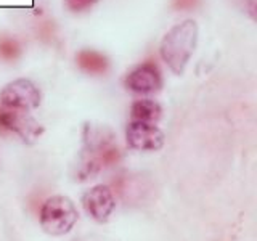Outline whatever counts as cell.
<instances>
[{
  "instance_id": "cell-3",
  "label": "cell",
  "mask_w": 257,
  "mask_h": 241,
  "mask_svg": "<svg viewBox=\"0 0 257 241\" xmlns=\"http://www.w3.org/2000/svg\"><path fill=\"white\" fill-rule=\"evenodd\" d=\"M77 209L66 196H52L45 201L40 212V225L50 235H64L77 220Z\"/></svg>"
},
{
  "instance_id": "cell-6",
  "label": "cell",
  "mask_w": 257,
  "mask_h": 241,
  "mask_svg": "<svg viewBox=\"0 0 257 241\" xmlns=\"http://www.w3.org/2000/svg\"><path fill=\"white\" fill-rule=\"evenodd\" d=\"M0 131L15 132L23 142L34 143L44 134V127L28 111L0 106Z\"/></svg>"
},
{
  "instance_id": "cell-14",
  "label": "cell",
  "mask_w": 257,
  "mask_h": 241,
  "mask_svg": "<svg viewBox=\"0 0 257 241\" xmlns=\"http://www.w3.org/2000/svg\"><path fill=\"white\" fill-rule=\"evenodd\" d=\"M199 4V0H172L175 10H193Z\"/></svg>"
},
{
  "instance_id": "cell-9",
  "label": "cell",
  "mask_w": 257,
  "mask_h": 241,
  "mask_svg": "<svg viewBox=\"0 0 257 241\" xmlns=\"http://www.w3.org/2000/svg\"><path fill=\"white\" fill-rule=\"evenodd\" d=\"M163 85L161 72L155 63H143L128 72L125 77V87L135 93H153Z\"/></svg>"
},
{
  "instance_id": "cell-7",
  "label": "cell",
  "mask_w": 257,
  "mask_h": 241,
  "mask_svg": "<svg viewBox=\"0 0 257 241\" xmlns=\"http://www.w3.org/2000/svg\"><path fill=\"white\" fill-rule=\"evenodd\" d=\"M125 137H127V143L134 150H140V151H156L163 148L164 145L163 131L155 124L140 123V120H132L127 126Z\"/></svg>"
},
{
  "instance_id": "cell-2",
  "label": "cell",
  "mask_w": 257,
  "mask_h": 241,
  "mask_svg": "<svg viewBox=\"0 0 257 241\" xmlns=\"http://www.w3.org/2000/svg\"><path fill=\"white\" fill-rule=\"evenodd\" d=\"M198 24L193 20H185L166 32L161 42V56L174 74H183L198 42Z\"/></svg>"
},
{
  "instance_id": "cell-10",
  "label": "cell",
  "mask_w": 257,
  "mask_h": 241,
  "mask_svg": "<svg viewBox=\"0 0 257 241\" xmlns=\"http://www.w3.org/2000/svg\"><path fill=\"white\" fill-rule=\"evenodd\" d=\"M77 64L90 74H103L108 69V58L95 50H80L76 56Z\"/></svg>"
},
{
  "instance_id": "cell-1",
  "label": "cell",
  "mask_w": 257,
  "mask_h": 241,
  "mask_svg": "<svg viewBox=\"0 0 257 241\" xmlns=\"http://www.w3.org/2000/svg\"><path fill=\"white\" fill-rule=\"evenodd\" d=\"M120 151L116 145V137L106 126L85 124L84 127V150L77 166V179H93L103 167L116 164Z\"/></svg>"
},
{
  "instance_id": "cell-4",
  "label": "cell",
  "mask_w": 257,
  "mask_h": 241,
  "mask_svg": "<svg viewBox=\"0 0 257 241\" xmlns=\"http://www.w3.org/2000/svg\"><path fill=\"white\" fill-rule=\"evenodd\" d=\"M112 187H114L116 195L120 198L124 204L142 206L148 204L155 198V185L143 175H120L119 179L112 182Z\"/></svg>"
},
{
  "instance_id": "cell-13",
  "label": "cell",
  "mask_w": 257,
  "mask_h": 241,
  "mask_svg": "<svg viewBox=\"0 0 257 241\" xmlns=\"http://www.w3.org/2000/svg\"><path fill=\"white\" fill-rule=\"evenodd\" d=\"M96 2H98V0H64L66 7L74 13L84 12V10H87V8H90L92 5H95Z\"/></svg>"
},
{
  "instance_id": "cell-5",
  "label": "cell",
  "mask_w": 257,
  "mask_h": 241,
  "mask_svg": "<svg viewBox=\"0 0 257 241\" xmlns=\"http://www.w3.org/2000/svg\"><path fill=\"white\" fill-rule=\"evenodd\" d=\"M0 101L5 108L29 111L40 104V92L29 79H16L4 87L0 92Z\"/></svg>"
},
{
  "instance_id": "cell-11",
  "label": "cell",
  "mask_w": 257,
  "mask_h": 241,
  "mask_svg": "<svg viewBox=\"0 0 257 241\" xmlns=\"http://www.w3.org/2000/svg\"><path fill=\"white\" fill-rule=\"evenodd\" d=\"M132 120H140V123H150L155 124L156 120L161 117V109L159 103L155 100H137L132 104Z\"/></svg>"
},
{
  "instance_id": "cell-8",
  "label": "cell",
  "mask_w": 257,
  "mask_h": 241,
  "mask_svg": "<svg viewBox=\"0 0 257 241\" xmlns=\"http://www.w3.org/2000/svg\"><path fill=\"white\" fill-rule=\"evenodd\" d=\"M116 201L112 190L103 185H96L84 195V207L87 214L96 222H106L111 212L114 211Z\"/></svg>"
},
{
  "instance_id": "cell-12",
  "label": "cell",
  "mask_w": 257,
  "mask_h": 241,
  "mask_svg": "<svg viewBox=\"0 0 257 241\" xmlns=\"http://www.w3.org/2000/svg\"><path fill=\"white\" fill-rule=\"evenodd\" d=\"M21 53V44L13 37L0 36V56L4 60H16Z\"/></svg>"
}]
</instances>
